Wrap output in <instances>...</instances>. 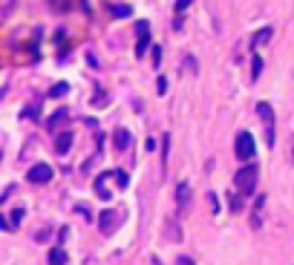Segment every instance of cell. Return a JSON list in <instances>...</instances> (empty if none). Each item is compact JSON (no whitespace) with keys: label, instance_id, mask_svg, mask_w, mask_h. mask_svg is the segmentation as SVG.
I'll return each instance as SVG.
<instances>
[{"label":"cell","instance_id":"obj_1","mask_svg":"<svg viewBox=\"0 0 294 265\" xmlns=\"http://www.w3.org/2000/svg\"><path fill=\"white\" fill-rule=\"evenodd\" d=\"M236 188H239V193L242 196H251L254 193V188H257V165H245L236 170Z\"/></svg>","mask_w":294,"mask_h":265},{"label":"cell","instance_id":"obj_13","mask_svg":"<svg viewBox=\"0 0 294 265\" xmlns=\"http://www.w3.org/2000/svg\"><path fill=\"white\" fill-rule=\"evenodd\" d=\"M110 176H113V173H104V176H98V179H96V193H98L101 199H110V193H107V185H104Z\"/></svg>","mask_w":294,"mask_h":265},{"label":"cell","instance_id":"obj_19","mask_svg":"<svg viewBox=\"0 0 294 265\" xmlns=\"http://www.w3.org/2000/svg\"><path fill=\"white\" fill-rule=\"evenodd\" d=\"M116 182H118V188H127V185H130V179H127L124 170H116Z\"/></svg>","mask_w":294,"mask_h":265},{"label":"cell","instance_id":"obj_18","mask_svg":"<svg viewBox=\"0 0 294 265\" xmlns=\"http://www.w3.org/2000/svg\"><path fill=\"white\" fill-rule=\"evenodd\" d=\"M9 222H12V231H15V228H18V225L23 222V208H18V210L12 213V219H9Z\"/></svg>","mask_w":294,"mask_h":265},{"label":"cell","instance_id":"obj_27","mask_svg":"<svg viewBox=\"0 0 294 265\" xmlns=\"http://www.w3.org/2000/svg\"><path fill=\"white\" fill-rule=\"evenodd\" d=\"M176 265H194V260H191V257H179V263Z\"/></svg>","mask_w":294,"mask_h":265},{"label":"cell","instance_id":"obj_10","mask_svg":"<svg viewBox=\"0 0 294 265\" xmlns=\"http://www.w3.org/2000/svg\"><path fill=\"white\" fill-rule=\"evenodd\" d=\"M176 199H179V210H185L188 208V199H191V188L188 185H179L176 188Z\"/></svg>","mask_w":294,"mask_h":265},{"label":"cell","instance_id":"obj_5","mask_svg":"<svg viewBox=\"0 0 294 265\" xmlns=\"http://www.w3.org/2000/svg\"><path fill=\"white\" fill-rule=\"evenodd\" d=\"M136 32H138V40H136V58H141V55L150 49V23H147V20H141Z\"/></svg>","mask_w":294,"mask_h":265},{"label":"cell","instance_id":"obj_6","mask_svg":"<svg viewBox=\"0 0 294 265\" xmlns=\"http://www.w3.org/2000/svg\"><path fill=\"white\" fill-rule=\"evenodd\" d=\"M116 222H118L116 210H104V213L98 216V228H101V233H107V236L116 231Z\"/></svg>","mask_w":294,"mask_h":265},{"label":"cell","instance_id":"obj_16","mask_svg":"<svg viewBox=\"0 0 294 265\" xmlns=\"http://www.w3.org/2000/svg\"><path fill=\"white\" fill-rule=\"evenodd\" d=\"M113 15H116V18H130L133 9L127 6V3H118V6H113Z\"/></svg>","mask_w":294,"mask_h":265},{"label":"cell","instance_id":"obj_22","mask_svg":"<svg viewBox=\"0 0 294 265\" xmlns=\"http://www.w3.org/2000/svg\"><path fill=\"white\" fill-rule=\"evenodd\" d=\"M188 6H191V0H176V15H185Z\"/></svg>","mask_w":294,"mask_h":265},{"label":"cell","instance_id":"obj_12","mask_svg":"<svg viewBox=\"0 0 294 265\" xmlns=\"http://www.w3.org/2000/svg\"><path fill=\"white\" fill-rule=\"evenodd\" d=\"M66 263V251L58 245V248H52L49 251V265H64Z\"/></svg>","mask_w":294,"mask_h":265},{"label":"cell","instance_id":"obj_20","mask_svg":"<svg viewBox=\"0 0 294 265\" xmlns=\"http://www.w3.org/2000/svg\"><path fill=\"white\" fill-rule=\"evenodd\" d=\"M150 52H153V66H159L162 64V46H153Z\"/></svg>","mask_w":294,"mask_h":265},{"label":"cell","instance_id":"obj_8","mask_svg":"<svg viewBox=\"0 0 294 265\" xmlns=\"http://www.w3.org/2000/svg\"><path fill=\"white\" fill-rule=\"evenodd\" d=\"M69 147H72V132H69V130L58 132V138H55V150H58L61 156H66V153H69Z\"/></svg>","mask_w":294,"mask_h":265},{"label":"cell","instance_id":"obj_2","mask_svg":"<svg viewBox=\"0 0 294 265\" xmlns=\"http://www.w3.org/2000/svg\"><path fill=\"white\" fill-rule=\"evenodd\" d=\"M234 153L239 162H251L257 156V144H254V135L251 132H239L236 141H234Z\"/></svg>","mask_w":294,"mask_h":265},{"label":"cell","instance_id":"obj_24","mask_svg":"<svg viewBox=\"0 0 294 265\" xmlns=\"http://www.w3.org/2000/svg\"><path fill=\"white\" fill-rule=\"evenodd\" d=\"M49 3H52V6H55L58 12H64L66 6H69V0H49Z\"/></svg>","mask_w":294,"mask_h":265},{"label":"cell","instance_id":"obj_14","mask_svg":"<svg viewBox=\"0 0 294 265\" xmlns=\"http://www.w3.org/2000/svg\"><path fill=\"white\" fill-rule=\"evenodd\" d=\"M228 208H231V213H239L242 210V196L239 193H228Z\"/></svg>","mask_w":294,"mask_h":265},{"label":"cell","instance_id":"obj_11","mask_svg":"<svg viewBox=\"0 0 294 265\" xmlns=\"http://www.w3.org/2000/svg\"><path fill=\"white\" fill-rule=\"evenodd\" d=\"M271 29H268V26H265V29H260V32L254 35V38H251V46H254V49H257V46H262V43H268V40H271Z\"/></svg>","mask_w":294,"mask_h":265},{"label":"cell","instance_id":"obj_15","mask_svg":"<svg viewBox=\"0 0 294 265\" xmlns=\"http://www.w3.org/2000/svg\"><path fill=\"white\" fill-rule=\"evenodd\" d=\"M66 93H69V84L61 81V84H55V87L49 90V98H61V95H66Z\"/></svg>","mask_w":294,"mask_h":265},{"label":"cell","instance_id":"obj_3","mask_svg":"<svg viewBox=\"0 0 294 265\" xmlns=\"http://www.w3.org/2000/svg\"><path fill=\"white\" fill-rule=\"evenodd\" d=\"M257 113H260L262 124H265V138H268V144H274V110H271V104L260 101V104H257Z\"/></svg>","mask_w":294,"mask_h":265},{"label":"cell","instance_id":"obj_23","mask_svg":"<svg viewBox=\"0 0 294 265\" xmlns=\"http://www.w3.org/2000/svg\"><path fill=\"white\" fill-rule=\"evenodd\" d=\"M156 93H159V95H164V93H167V81H164V78H159V81H156Z\"/></svg>","mask_w":294,"mask_h":265},{"label":"cell","instance_id":"obj_4","mask_svg":"<svg viewBox=\"0 0 294 265\" xmlns=\"http://www.w3.org/2000/svg\"><path fill=\"white\" fill-rule=\"evenodd\" d=\"M26 179L32 182V185H46V182H52V167L49 165H32L29 167V173H26Z\"/></svg>","mask_w":294,"mask_h":265},{"label":"cell","instance_id":"obj_26","mask_svg":"<svg viewBox=\"0 0 294 265\" xmlns=\"http://www.w3.org/2000/svg\"><path fill=\"white\" fill-rule=\"evenodd\" d=\"M208 199H211V210H219V202H216V196L211 193V196H208Z\"/></svg>","mask_w":294,"mask_h":265},{"label":"cell","instance_id":"obj_25","mask_svg":"<svg viewBox=\"0 0 294 265\" xmlns=\"http://www.w3.org/2000/svg\"><path fill=\"white\" fill-rule=\"evenodd\" d=\"M23 115H26V118H38V107H29V110H26Z\"/></svg>","mask_w":294,"mask_h":265},{"label":"cell","instance_id":"obj_17","mask_svg":"<svg viewBox=\"0 0 294 265\" xmlns=\"http://www.w3.org/2000/svg\"><path fill=\"white\" fill-rule=\"evenodd\" d=\"M260 72H262V58H260V55H254V58H251V78L257 81Z\"/></svg>","mask_w":294,"mask_h":265},{"label":"cell","instance_id":"obj_9","mask_svg":"<svg viewBox=\"0 0 294 265\" xmlns=\"http://www.w3.org/2000/svg\"><path fill=\"white\" fill-rule=\"evenodd\" d=\"M64 118H69V110H64V107H61V110H55V113L46 118V130H58V124H61Z\"/></svg>","mask_w":294,"mask_h":265},{"label":"cell","instance_id":"obj_21","mask_svg":"<svg viewBox=\"0 0 294 265\" xmlns=\"http://www.w3.org/2000/svg\"><path fill=\"white\" fill-rule=\"evenodd\" d=\"M93 104H96V107H104V104H107V95H104V90H101V87H98L96 101H93Z\"/></svg>","mask_w":294,"mask_h":265},{"label":"cell","instance_id":"obj_7","mask_svg":"<svg viewBox=\"0 0 294 265\" xmlns=\"http://www.w3.org/2000/svg\"><path fill=\"white\" fill-rule=\"evenodd\" d=\"M130 141H133V135H130V130H116L113 132V144H116V150H127L130 147Z\"/></svg>","mask_w":294,"mask_h":265}]
</instances>
